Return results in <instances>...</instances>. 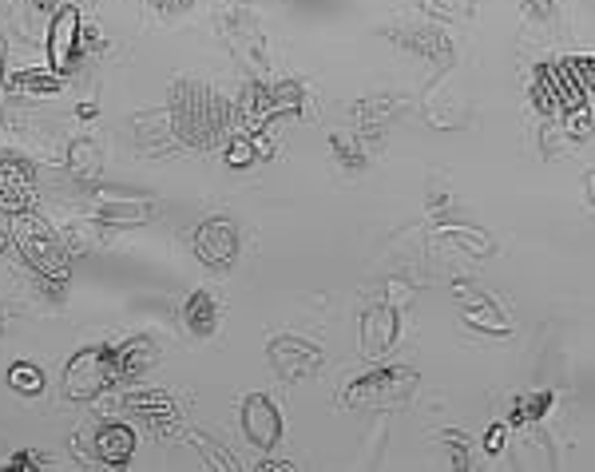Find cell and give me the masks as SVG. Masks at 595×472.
I'll use <instances>...</instances> for the list:
<instances>
[{
    "label": "cell",
    "mask_w": 595,
    "mask_h": 472,
    "mask_svg": "<svg viewBox=\"0 0 595 472\" xmlns=\"http://www.w3.org/2000/svg\"><path fill=\"white\" fill-rule=\"evenodd\" d=\"M552 405H556L552 389H543V393H528V398H516V401H512L508 425H528V421L548 417V410H552Z\"/></svg>",
    "instance_id": "obj_23"
},
{
    "label": "cell",
    "mask_w": 595,
    "mask_h": 472,
    "mask_svg": "<svg viewBox=\"0 0 595 472\" xmlns=\"http://www.w3.org/2000/svg\"><path fill=\"white\" fill-rule=\"evenodd\" d=\"M222 148H227V151H222V159H227L230 168H251L254 159H259V156H254V139L247 136V131H230Z\"/></svg>",
    "instance_id": "obj_25"
},
{
    "label": "cell",
    "mask_w": 595,
    "mask_h": 472,
    "mask_svg": "<svg viewBox=\"0 0 595 472\" xmlns=\"http://www.w3.org/2000/svg\"><path fill=\"white\" fill-rule=\"evenodd\" d=\"M397 112H401L397 95H369V100H357L354 104V124L362 127V136H377Z\"/></svg>",
    "instance_id": "obj_19"
},
{
    "label": "cell",
    "mask_w": 595,
    "mask_h": 472,
    "mask_svg": "<svg viewBox=\"0 0 595 472\" xmlns=\"http://www.w3.org/2000/svg\"><path fill=\"white\" fill-rule=\"evenodd\" d=\"M36 199V187H32V175L21 159H0V210L4 215H21Z\"/></svg>",
    "instance_id": "obj_14"
},
{
    "label": "cell",
    "mask_w": 595,
    "mask_h": 472,
    "mask_svg": "<svg viewBox=\"0 0 595 472\" xmlns=\"http://www.w3.org/2000/svg\"><path fill=\"white\" fill-rule=\"evenodd\" d=\"M9 239L12 246L21 251V258L32 266V274H41L44 286H68V274H72V251H68V242L48 227V222L36 215V210H21V215H12V227H9Z\"/></svg>",
    "instance_id": "obj_2"
},
{
    "label": "cell",
    "mask_w": 595,
    "mask_h": 472,
    "mask_svg": "<svg viewBox=\"0 0 595 472\" xmlns=\"http://www.w3.org/2000/svg\"><path fill=\"white\" fill-rule=\"evenodd\" d=\"M330 148H334L337 168H345V171H362V168H366V151L357 148V143H345L342 136H334V139H330Z\"/></svg>",
    "instance_id": "obj_29"
},
{
    "label": "cell",
    "mask_w": 595,
    "mask_h": 472,
    "mask_svg": "<svg viewBox=\"0 0 595 472\" xmlns=\"http://www.w3.org/2000/svg\"><path fill=\"white\" fill-rule=\"evenodd\" d=\"M131 452H136V433L127 429L124 421H104L95 429V461L119 469V464L131 461Z\"/></svg>",
    "instance_id": "obj_16"
},
{
    "label": "cell",
    "mask_w": 595,
    "mask_h": 472,
    "mask_svg": "<svg viewBox=\"0 0 595 472\" xmlns=\"http://www.w3.org/2000/svg\"><path fill=\"white\" fill-rule=\"evenodd\" d=\"M191 246H195V258L207 270L227 274L234 266V258H239V227L227 215H210V219H203L195 227Z\"/></svg>",
    "instance_id": "obj_5"
},
{
    "label": "cell",
    "mask_w": 595,
    "mask_h": 472,
    "mask_svg": "<svg viewBox=\"0 0 595 472\" xmlns=\"http://www.w3.org/2000/svg\"><path fill=\"white\" fill-rule=\"evenodd\" d=\"M266 357H271V366L278 369V378L286 381H306L310 373H318L325 361L322 346L298 334H274L271 342H266Z\"/></svg>",
    "instance_id": "obj_6"
},
{
    "label": "cell",
    "mask_w": 595,
    "mask_h": 472,
    "mask_svg": "<svg viewBox=\"0 0 595 472\" xmlns=\"http://www.w3.org/2000/svg\"><path fill=\"white\" fill-rule=\"evenodd\" d=\"M64 88V72L56 68H24L12 76V92L16 95H56Z\"/></svg>",
    "instance_id": "obj_20"
},
{
    "label": "cell",
    "mask_w": 595,
    "mask_h": 472,
    "mask_svg": "<svg viewBox=\"0 0 595 472\" xmlns=\"http://www.w3.org/2000/svg\"><path fill=\"white\" fill-rule=\"evenodd\" d=\"M533 104L540 107L543 116H552V112H560V107H556L552 80H548V68H540V72H536V84H533Z\"/></svg>",
    "instance_id": "obj_31"
},
{
    "label": "cell",
    "mask_w": 595,
    "mask_h": 472,
    "mask_svg": "<svg viewBox=\"0 0 595 472\" xmlns=\"http://www.w3.org/2000/svg\"><path fill=\"white\" fill-rule=\"evenodd\" d=\"M191 441H195V449L207 457V464L210 469H242V461H234L227 449H215V441H207L203 433H191Z\"/></svg>",
    "instance_id": "obj_28"
},
{
    "label": "cell",
    "mask_w": 595,
    "mask_h": 472,
    "mask_svg": "<svg viewBox=\"0 0 595 472\" xmlns=\"http://www.w3.org/2000/svg\"><path fill=\"white\" fill-rule=\"evenodd\" d=\"M219 32L227 36L230 44V53L239 56L242 64H262V32L259 24H254L251 12H242V9H230L227 16H219Z\"/></svg>",
    "instance_id": "obj_13"
},
{
    "label": "cell",
    "mask_w": 595,
    "mask_h": 472,
    "mask_svg": "<svg viewBox=\"0 0 595 472\" xmlns=\"http://www.w3.org/2000/svg\"><path fill=\"white\" fill-rule=\"evenodd\" d=\"M151 9H159V12H168V16H175V12L195 9V0H151Z\"/></svg>",
    "instance_id": "obj_36"
},
{
    "label": "cell",
    "mask_w": 595,
    "mask_h": 472,
    "mask_svg": "<svg viewBox=\"0 0 595 472\" xmlns=\"http://www.w3.org/2000/svg\"><path fill=\"white\" fill-rule=\"evenodd\" d=\"M80 9L76 4H64V9H56L53 16V32H48V64H53L56 72H64V68H72L76 56H80Z\"/></svg>",
    "instance_id": "obj_8"
},
{
    "label": "cell",
    "mask_w": 595,
    "mask_h": 472,
    "mask_svg": "<svg viewBox=\"0 0 595 472\" xmlns=\"http://www.w3.org/2000/svg\"><path fill=\"white\" fill-rule=\"evenodd\" d=\"M564 68H568V72H572V80H575V84H580L587 95H592V84H595L592 56H587V53H584V56H568V60H564Z\"/></svg>",
    "instance_id": "obj_33"
},
{
    "label": "cell",
    "mask_w": 595,
    "mask_h": 472,
    "mask_svg": "<svg viewBox=\"0 0 595 472\" xmlns=\"http://www.w3.org/2000/svg\"><path fill=\"white\" fill-rule=\"evenodd\" d=\"M524 21L533 24H552L560 16V0H524Z\"/></svg>",
    "instance_id": "obj_32"
},
{
    "label": "cell",
    "mask_w": 595,
    "mask_h": 472,
    "mask_svg": "<svg viewBox=\"0 0 595 472\" xmlns=\"http://www.w3.org/2000/svg\"><path fill=\"white\" fill-rule=\"evenodd\" d=\"M397 295H405V290H397ZM397 334H401V318H397V298H393V302H381L374 310H366V318H362V354L366 357L389 354Z\"/></svg>",
    "instance_id": "obj_10"
},
{
    "label": "cell",
    "mask_w": 595,
    "mask_h": 472,
    "mask_svg": "<svg viewBox=\"0 0 595 472\" xmlns=\"http://www.w3.org/2000/svg\"><path fill=\"white\" fill-rule=\"evenodd\" d=\"M168 119L179 143L198 151L219 148L230 136V104L203 80H175L171 84Z\"/></svg>",
    "instance_id": "obj_1"
},
{
    "label": "cell",
    "mask_w": 595,
    "mask_h": 472,
    "mask_svg": "<svg viewBox=\"0 0 595 472\" xmlns=\"http://www.w3.org/2000/svg\"><path fill=\"white\" fill-rule=\"evenodd\" d=\"M9 469H48V457H41V452H16V457H9Z\"/></svg>",
    "instance_id": "obj_35"
},
{
    "label": "cell",
    "mask_w": 595,
    "mask_h": 472,
    "mask_svg": "<svg viewBox=\"0 0 595 472\" xmlns=\"http://www.w3.org/2000/svg\"><path fill=\"white\" fill-rule=\"evenodd\" d=\"M421 9L437 21H460V16L477 12V0H421Z\"/></svg>",
    "instance_id": "obj_26"
},
{
    "label": "cell",
    "mask_w": 595,
    "mask_h": 472,
    "mask_svg": "<svg viewBox=\"0 0 595 472\" xmlns=\"http://www.w3.org/2000/svg\"><path fill=\"white\" fill-rule=\"evenodd\" d=\"M151 215H156L151 199H124V195H112V191H95L92 199V219L107 222V227H139Z\"/></svg>",
    "instance_id": "obj_11"
},
{
    "label": "cell",
    "mask_w": 595,
    "mask_h": 472,
    "mask_svg": "<svg viewBox=\"0 0 595 472\" xmlns=\"http://www.w3.org/2000/svg\"><path fill=\"white\" fill-rule=\"evenodd\" d=\"M68 171L80 183H95V175H100V148H95L92 139H76L72 148H68Z\"/></svg>",
    "instance_id": "obj_21"
},
{
    "label": "cell",
    "mask_w": 595,
    "mask_h": 472,
    "mask_svg": "<svg viewBox=\"0 0 595 472\" xmlns=\"http://www.w3.org/2000/svg\"><path fill=\"white\" fill-rule=\"evenodd\" d=\"M386 36L405 53H417L433 64H445L453 56V41L440 28H386Z\"/></svg>",
    "instance_id": "obj_15"
},
{
    "label": "cell",
    "mask_w": 595,
    "mask_h": 472,
    "mask_svg": "<svg viewBox=\"0 0 595 472\" xmlns=\"http://www.w3.org/2000/svg\"><path fill=\"white\" fill-rule=\"evenodd\" d=\"M156 342L151 337H127V342H119V346H112V361H115V381H131L139 378L151 361H156Z\"/></svg>",
    "instance_id": "obj_17"
},
{
    "label": "cell",
    "mask_w": 595,
    "mask_h": 472,
    "mask_svg": "<svg viewBox=\"0 0 595 472\" xmlns=\"http://www.w3.org/2000/svg\"><path fill=\"white\" fill-rule=\"evenodd\" d=\"M124 410L156 433H171L179 425L175 401H171V393H163V389H131L124 398Z\"/></svg>",
    "instance_id": "obj_9"
},
{
    "label": "cell",
    "mask_w": 595,
    "mask_h": 472,
    "mask_svg": "<svg viewBox=\"0 0 595 472\" xmlns=\"http://www.w3.org/2000/svg\"><path fill=\"white\" fill-rule=\"evenodd\" d=\"M457 298H460V306H465V322L469 325H477V330L496 334V337L512 334V318L504 314L501 306L492 302L484 290H472L469 283H457Z\"/></svg>",
    "instance_id": "obj_12"
},
{
    "label": "cell",
    "mask_w": 595,
    "mask_h": 472,
    "mask_svg": "<svg viewBox=\"0 0 595 472\" xmlns=\"http://www.w3.org/2000/svg\"><path fill=\"white\" fill-rule=\"evenodd\" d=\"M445 234H449V239H457L460 246H465V251L469 254H489L492 251V239L484 231H472V227H460V222H445Z\"/></svg>",
    "instance_id": "obj_27"
},
{
    "label": "cell",
    "mask_w": 595,
    "mask_h": 472,
    "mask_svg": "<svg viewBox=\"0 0 595 472\" xmlns=\"http://www.w3.org/2000/svg\"><path fill=\"white\" fill-rule=\"evenodd\" d=\"M9 385L16 389L21 398H41L44 393L41 366H32V361H16V366H9Z\"/></svg>",
    "instance_id": "obj_24"
},
{
    "label": "cell",
    "mask_w": 595,
    "mask_h": 472,
    "mask_svg": "<svg viewBox=\"0 0 595 472\" xmlns=\"http://www.w3.org/2000/svg\"><path fill=\"white\" fill-rule=\"evenodd\" d=\"M568 131H572L575 139L592 136V107H587V100H584V104H575L572 112H568Z\"/></svg>",
    "instance_id": "obj_34"
},
{
    "label": "cell",
    "mask_w": 595,
    "mask_h": 472,
    "mask_svg": "<svg viewBox=\"0 0 595 472\" xmlns=\"http://www.w3.org/2000/svg\"><path fill=\"white\" fill-rule=\"evenodd\" d=\"M107 385H115L112 346H84L64 361L60 389L68 401H92V398H100Z\"/></svg>",
    "instance_id": "obj_3"
},
{
    "label": "cell",
    "mask_w": 595,
    "mask_h": 472,
    "mask_svg": "<svg viewBox=\"0 0 595 472\" xmlns=\"http://www.w3.org/2000/svg\"><path fill=\"white\" fill-rule=\"evenodd\" d=\"M504 433H508V425H492L489 437H484V449H489V452H501V449H504Z\"/></svg>",
    "instance_id": "obj_37"
},
{
    "label": "cell",
    "mask_w": 595,
    "mask_h": 472,
    "mask_svg": "<svg viewBox=\"0 0 595 472\" xmlns=\"http://www.w3.org/2000/svg\"><path fill=\"white\" fill-rule=\"evenodd\" d=\"M183 325H187L195 337H215L222 325V310L219 302L207 295V290H195V295L183 302Z\"/></svg>",
    "instance_id": "obj_18"
},
{
    "label": "cell",
    "mask_w": 595,
    "mask_h": 472,
    "mask_svg": "<svg viewBox=\"0 0 595 472\" xmlns=\"http://www.w3.org/2000/svg\"><path fill=\"white\" fill-rule=\"evenodd\" d=\"M9 242H12V239H9V231H4V227H0V251H4V246H9Z\"/></svg>",
    "instance_id": "obj_39"
},
{
    "label": "cell",
    "mask_w": 595,
    "mask_h": 472,
    "mask_svg": "<svg viewBox=\"0 0 595 472\" xmlns=\"http://www.w3.org/2000/svg\"><path fill=\"white\" fill-rule=\"evenodd\" d=\"M413 389H417V369L389 366V369H374V373H366V378L350 381V385L342 389V401L345 405H369V410H381V405L405 401Z\"/></svg>",
    "instance_id": "obj_4"
},
{
    "label": "cell",
    "mask_w": 595,
    "mask_h": 472,
    "mask_svg": "<svg viewBox=\"0 0 595 472\" xmlns=\"http://www.w3.org/2000/svg\"><path fill=\"white\" fill-rule=\"evenodd\" d=\"M437 441L440 445H449L453 449V469H469V437L460 429H445V433H437Z\"/></svg>",
    "instance_id": "obj_30"
},
{
    "label": "cell",
    "mask_w": 595,
    "mask_h": 472,
    "mask_svg": "<svg viewBox=\"0 0 595 472\" xmlns=\"http://www.w3.org/2000/svg\"><path fill=\"white\" fill-rule=\"evenodd\" d=\"M24 4H32V9H56L60 0H24Z\"/></svg>",
    "instance_id": "obj_38"
},
{
    "label": "cell",
    "mask_w": 595,
    "mask_h": 472,
    "mask_svg": "<svg viewBox=\"0 0 595 472\" xmlns=\"http://www.w3.org/2000/svg\"><path fill=\"white\" fill-rule=\"evenodd\" d=\"M271 104H274V119L283 116H302L306 107V88L298 84V80H278V84H271Z\"/></svg>",
    "instance_id": "obj_22"
},
{
    "label": "cell",
    "mask_w": 595,
    "mask_h": 472,
    "mask_svg": "<svg viewBox=\"0 0 595 472\" xmlns=\"http://www.w3.org/2000/svg\"><path fill=\"white\" fill-rule=\"evenodd\" d=\"M242 433H247V441L254 445V449H274V445L283 441V413H278V405H274L266 393H251V398H242Z\"/></svg>",
    "instance_id": "obj_7"
}]
</instances>
